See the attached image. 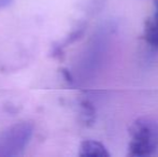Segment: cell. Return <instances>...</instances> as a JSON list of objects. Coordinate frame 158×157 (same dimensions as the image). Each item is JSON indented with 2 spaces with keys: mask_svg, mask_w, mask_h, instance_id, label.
I'll return each mask as SVG.
<instances>
[{
  "mask_svg": "<svg viewBox=\"0 0 158 157\" xmlns=\"http://www.w3.org/2000/svg\"><path fill=\"white\" fill-rule=\"evenodd\" d=\"M82 107V111H83V115H84V119L87 124H93L95 121V116H96V111L95 108L89 101H83L81 103Z\"/></svg>",
  "mask_w": 158,
  "mask_h": 157,
  "instance_id": "obj_6",
  "label": "cell"
},
{
  "mask_svg": "<svg viewBox=\"0 0 158 157\" xmlns=\"http://www.w3.org/2000/svg\"><path fill=\"white\" fill-rule=\"evenodd\" d=\"M110 152L101 142L85 140L80 145L79 156L81 157H110Z\"/></svg>",
  "mask_w": 158,
  "mask_h": 157,
  "instance_id": "obj_5",
  "label": "cell"
},
{
  "mask_svg": "<svg viewBox=\"0 0 158 157\" xmlns=\"http://www.w3.org/2000/svg\"><path fill=\"white\" fill-rule=\"evenodd\" d=\"M143 38L148 45L158 48V0L155 1V11L153 16L145 22Z\"/></svg>",
  "mask_w": 158,
  "mask_h": 157,
  "instance_id": "obj_4",
  "label": "cell"
},
{
  "mask_svg": "<svg viewBox=\"0 0 158 157\" xmlns=\"http://www.w3.org/2000/svg\"><path fill=\"white\" fill-rule=\"evenodd\" d=\"M112 28L113 27L111 25L99 28L93 39L90 40V43L88 44L81 61L80 72L83 78L89 79L99 70V67L106 57L111 36L113 34Z\"/></svg>",
  "mask_w": 158,
  "mask_h": 157,
  "instance_id": "obj_2",
  "label": "cell"
},
{
  "mask_svg": "<svg viewBox=\"0 0 158 157\" xmlns=\"http://www.w3.org/2000/svg\"><path fill=\"white\" fill-rule=\"evenodd\" d=\"M13 1H14V0H0V10L10 6L11 4L13 3Z\"/></svg>",
  "mask_w": 158,
  "mask_h": 157,
  "instance_id": "obj_7",
  "label": "cell"
},
{
  "mask_svg": "<svg viewBox=\"0 0 158 157\" xmlns=\"http://www.w3.org/2000/svg\"><path fill=\"white\" fill-rule=\"evenodd\" d=\"M33 134V125L22 122L0 134V157H16L23 154Z\"/></svg>",
  "mask_w": 158,
  "mask_h": 157,
  "instance_id": "obj_3",
  "label": "cell"
},
{
  "mask_svg": "<svg viewBox=\"0 0 158 157\" xmlns=\"http://www.w3.org/2000/svg\"><path fill=\"white\" fill-rule=\"evenodd\" d=\"M128 156L145 157L158 147V123L150 118H137L129 128Z\"/></svg>",
  "mask_w": 158,
  "mask_h": 157,
  "instance_id": "obj_1",
  "label": "cell"
}]
</instances>
